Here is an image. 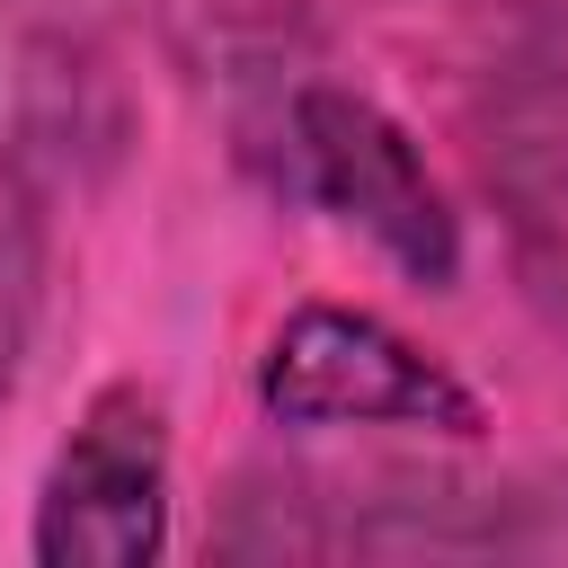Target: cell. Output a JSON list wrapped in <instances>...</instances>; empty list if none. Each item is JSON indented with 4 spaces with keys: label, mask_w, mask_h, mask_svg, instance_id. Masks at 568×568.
Wrapping results in <instances>:
<instances>
[{
    "label": "cell",
    "mask_w": 568,
    "mask_h": 568,
    "mask_svg": "<svg viewBox=\"0 0 568 568\" xmlns=\"http://www.w3.org/2000/svg\"><path fill=\"white\" fill-rule=\"evenodd\" d=\"M257 399L284 426H435L479 435V399L373 311L311 302L257 355Z\"/></svg>",
    "instance_id": "cell-1"
},
{
    "label": "cell",
    "mask_w": 568,
    "mask_h": 568,
    "mask_svg": "<svg viewBox=\"0 0 568 568\" xmlns=\"http://www.w3.org/2000/svg\"><path fill=\"white\" fill-rule=\"evenodd\" d=\"M302 151H311L320 195L346 222H364L390 257H408L417 275H444L453 266V213H444L435 178L417 169V151L364 98H337V89L302 98Z\"/></svg>",
    "instance_id": "cell-3"
},
{
    "label": "cell",
    "mask_w": 568,
    "mask_h": 568,
    "mask_svg": "<svg viewBox=\"0 0 568 568\" xmlns=\"http://www.w3.org/2000/svg\"><path fill=\"white\" fill-rule=\"evenodd\" d=\"M169 541V426L142 382H106L71 444L53 453L44 506H36V559L80 568H142Z\"/></svg>",
    "instance_id": "cell-2"
}]
</instances>
